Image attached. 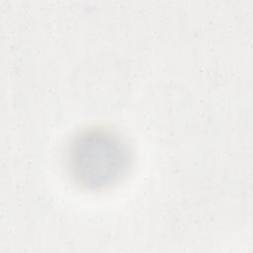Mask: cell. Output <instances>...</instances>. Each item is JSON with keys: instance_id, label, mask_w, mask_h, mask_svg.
Masks as SVG:
<instances>
[{"instance_id": "6da1fadb", "label": "cell", "mask_w": 253, "mask_h": 253, "mask_svg": "<svg viewBox=\"0 0 253 253\" xmlns=\"http://www.w3.org/2000/svg\"><path fill=\"white\" fill-rule=\"evenodd\" d=\"M66 160L75 183L84 189L101 190L126 173L130 150L117 132L103 126H89L72 137Z\"/></svg>"}]
</instances>
